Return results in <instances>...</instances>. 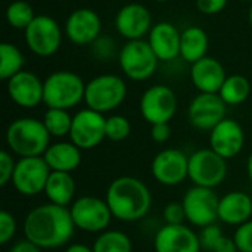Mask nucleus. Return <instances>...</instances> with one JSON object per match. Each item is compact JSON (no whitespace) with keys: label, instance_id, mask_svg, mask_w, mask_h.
Masks as SVG:
<instances>
[{"label":"nucleus","instance_id":"f257e3e1","mask_svg":"<svg viewBox=\"0 0 252 252\" xmlns=\"http://www.w3.org/2000/svg\"><path fill=\"white\" fill-rule=\"evenodd\" d=\"M75 226L68 207L52 202L32 208L24 220L25 239L41 250H55L68 244Z\"/></svg>","mask_w":252,"mask_h":252},{"label":"nucleus","instance_id":"f03ea898","mask_svg":"<svg viewBox=\"0 0 252 252\" xmlns=\"http://www.w3.org/2000/svg\"><path fill=\"white\" fill-rule=\"evenodd\" d=\"M105 201L115 219L130 223L142 220L149 213L152 195L142 180L131 176H121L108 186Z\"/></svg>","mask_w":252,"mask_h":252},{"label":"nucleus","instance_id":"7ed1b4c3","mask_svg":"<svg viewBox=\"0 0 252 252\" xmlns=\"http://www.w3.org/2000/svg\"><path fill=\"white\" fill-rule=\"evenodd\" d=\"M50 137L43 121L30 117L18 118L6 128V145L19 158L43 157L50 146Z\"/></svg>","mask_w":252,"mask_h":252},{"label":"nucleus","instance_id":"20e7f679","mask_svg":"<svg viewBox=\"0 0 252 252\" xmlns=\"http://www.w3.org/2000/svg\"><path fill=\"white\" fill-rule=\"evenodd\" d=\"M86 83L83 78L66 69L55 71L44 80L43 103L47 108L71 109L84 100Z\"/></svg>","mask_w":252,"mask_h":252},{"label":"nucleus","instance_id":"39448f33","mask_svg":"<svg viewBox=\"0 0 252 252\" xmlns=\"http://www.w3.org/2000/svg\"><path fill=\"white\" fill-rule=\"evenodd\" d=\"M127 96L126 81L115 74H102L86 83L84 103L100 114L117 109Z\"/></svg>","mask_w":252,"mask_h":252},{"label":"nucleus","instance_id":"423d86ee","mask_svg":"<svg viewBox=\"0 0 252 252\" xmlns=\"http://www.w3.org/2000/svg\"><path fill=\"white\" fill-rule=\"evenodd\" d=\"M158 58L149 46L148 40H130L120 53L118 63L127 78L133 81H145L151 78L158 66Z\"/></svg>","mask_w":252,"mask_h":252},{"label":"nucleus","instance_id":"0eeeda50","mask_svg":"<svg viewBox=\"0 0 252 252\" xmlns=\"http://www.w3.org/2000/svg\"><path fill=\"white\" fill-rule=\"evenodd\" d=\"M75 229L87 233H102L108 229L112 213L105 199L84 195L75 199L69 208Z\"/></svg>","mask_w":252,"mask_h":252},{"label":"nucleus","instance_id":"6e6552de","mask_svg":"<svg viewBox=\"0 0 252 252\" xmlns=\"http://www.w3.org/2000/svg\"><path fill=\"white\" fill-rule=\"evenodd\" d=\"M62 30L58 21L49 15H37L24 31L28 49L40 58L55 55L62 44Z\"/></svg>","mask_w":252,"mask_h":252},{"label":"nucleus","instance_id":"1a4fd4ad","mask_svg":"<svg viewBox=\"0 0 252 252\" xmlns=\"http://www.w3.org/2000/svg\"><path fill=\"white\" fill-rule=\"evenodd\" d=\"M139 108L142 117L151 126L168 124L179 108L177 94L165 84H155L145 90L140 97Z\"/></svg>","mask_w":252,"mask_h":252},{"label":"nucleus","instance_id":"9d476101","mask_svg":"<svg viewBox=\"0 0 252 252\" xmlns=\"http://www.w3.org/2000/svg\"><path fill=\"white\" fill-rule=\"evenodd\" d=\"M227 176V162L213 149H199L189 157V179L195 186L214 189Z\"/></svg>","mask_w":252,"mask_h":252},{"label":"nucleus","instance_id":"9b49d317","mask_svg":"<svg viewBox=\"0 0 252 252\" xmlns=\"http://www.w3.org/2000/svg\"><path fill=\"white\" fill-rule=\"evenodd\" d=\"M219 202L220 198L214 193V189L201 186L190 188L182 199L186 220L201 229L216 224L219 220Z\"/></svg>","mask_w":252,"mask_h":252},{"label":"nucleus","instance_id":"f8f14e48","mask_svg":"<svg viewBox=\"0 0 252 252\" xmlns=\"http://www.w3.org/2000/svg\"><path fill=\"white\" fill-rule=\"evenodd\" d=\"M71 142L81 151L99 146L106 139V117L93 109H81L72 117Z\"/></svg>","mask_w":252,"mask_h":252},{"label":"nucleus","instance_id":"ddd939ff","mask_svg":"<svg viewBox=\"0 0 252 252\" xmlns=\"http://www.w3.org/2000/svg\"><path fill=\"white\" fill-rule=\"evenodd\" d=\"M52 170L43 157L19 158L16 161L12 185L15 190L24 196H35L44 192Z\"/></svg>","mask_w":252,"mask_h":252},{"label":"nucleus","instance_id":"4468645a","mask_svg":"<svg viewBox=\"0 0 252 252\" xmlns=\"http://www.w3.org/2000/svg\"><path fill=\"white\" fill-rule=\"evenodd\" d=\"M151 171L159 185L177 186L189 177V157L180 149H164L155 155Z\"/></svg>","mask_w":252,"mask_h":252},{"label":"nucleus","instance_id":"2eb2a0df","mask_svg":"<svg viewBox=\"0 0 252 252\" xmlns=\"http://www.w3.org/2000/svg\"><path fill=\"white\" fill-rule=\"evenodd\" d=\"M227 105L219 93H198L188 109L190 124L202 131H211L226 118Z\"/></svg>","mask_w":252,"mask_h":252},{"label":"nucleus","instance_id":"dca6fc26","mask_svg":"<svg viewBox=\"0 0 252 252\" xmlns=\"http://www.w3.org/2000/svg\"><path fill=\"white\" fill-rule=\"evenodd\" d=\"M100 31L102 21L99 15L90 7H80L72 10L68 15L63 28L66 38L77 46L93 44L99 38Z\"/></svg>","mask_w":252,"mask_h":252},{"label":"nucleus","instance_id":"f3484780","mask_svg":"<svg viewBox=\"0 0 252 252\" xmlns=\"http://www.w3.org/2000/svg\"><path fill=\"white\" fill-rule=\"evenodd\" d=\"M7 94L15 105L24 109H32L43 103L44 81L31 71H21L6 81Z\"/></svg>","mask_w":252,"mask_h":252},{"label":"nucleus","instance_id":"a211bd4d","mask_svg":"<svg viewBox=\"0 0 252 252\" xmlns=\"http://www.w3.org/2000/svg\"><path fill=\"white\" fill-rule=\"evenodd\" d=\"M155 252H201L199 235L185 224H165L154 239Z\"/></svg>","mask_w":252,"mask_h":252},{"label":"nucleus","instance_id":"6ab92c4d","mask_svg":"<svg viewBox=\"0 0 252 252\" xmlns=\"http://www.w3.org/2000/svg\"><path fill=\"white\" fill-rule=\"evenodd\" d=\"M244 128L232 118H224L210 131V149L223 157L226 161L239 155L244 149Z\"/></svg>","mask_w":252,"mask_h":252},{"label":"nucleus","instance_id":"aec40b11","mask_svg":"<svg viewBox=\"0 0 252 252\" xmlns=\"http://www.w3.org/2000/svg\"><path fill=\"white\" fill-rule=\"evenodd\" d=\"M152 15L149 9L140 3H128L123 6L115 16V28L127 41L142 40L152 30Z\"/></svg>","mask_w":252,"mask_h":252},{"label":"nucleus","instance_id":"412c9836","mask_svg":"<svg viewBox=\"0 0 252 252\" xmlns=\"http://www.w3.org/2000/svg\"><path fill=\"white\" fill-rule=\"evenodd\" d=\"M182 31L171 22H158L148 34V43L159 62H171L180 56Z\"/></svg>","mask_w":252,"mask_h":252},{"label":"nucleus","instance_id":"4be33fe9","mask_svg":"<svg viewBox=\"0 0 252 252\" xmlns=\"http://www.w3.org/2000/svg\"><path fill=\"white\" fill-rule=\"evenodd\" d=\"M227 74L220 61L205 56L190 66V80L199 93H219Z\"/></svg>","mask_w":252,"mask_h":252},{"label":"nucleus","instance_id":"5701e85b","mask_svg":"<svg viewBox=\"0 0 252 252\" xmlns=\"http://www.w3.org/2000/svg\"><path fill=\"white\" fill-rule=\"evenodd\" d=\"M252 199L245 192H229L219 202V220L229 226H241L251 220Z\"/></svg>","mask_w":252,"mask_h":252},{"label":"nucleus","instance_id":"b1692460","mask_svg":"<svg viewBox=\"0 0 252 252\" xmlns=\"http://www.w3.org/2000/svg\"><path fill=\"white\" fill-rule=\"evenodd\" d=\"M52 171L72 173L81 164V149L72 142H56L43 155Z\"/></svg>","mask_w":252,"mask_h":252},{"label":"nucleus","instance_id":"393cba45","mask_svg":"<svg viewBox=\"0 0 252 252\" xmlns=\"http://www.w3.org/2000/svg\"><path fill=\"white\" fill-rule=\"evenodd\" d=\"M210 46L208 34L204 28L192 25L182 31L180 37V58L188 63H195L207 56Z\"/></svg>","mask_w":252,"mask_h":252},{"label":"nucleus","instance_id":"a878e982","mask_svg":"<svg viewBox=\"0 0 252 252\" xmlns=\"http://www.w3.org/2000/svg\"><path fill=\"white\" fill-rule=\"evenodd\" d=\"M44 195L49 202L61 207H68L75 196V182L71 173L52 171L44 188Z\"/></svg>","mask_w":252,"mask_h":252},{"label":"nucleus","instance_id":"bb28decb","mask_svg":"<svg viewBox=\"0 0 252 252\" xmlns=\"http://www.w3.org/2000/svg\"><path fill=\"white\" fill-rule=\"evenodd\" d=\"M219 94L226 105H241L251 94V83L245 75L241 74L227 75Z\"/></svg>","mask_w":252,"mask_h":252},{"label":"nucleus","instance_id":"cd10ccee","mask_svg":"<svg viewBox=\"0 0 252 252\" xmlns=\"http://www.w3.org/2000/svg\"><path fill=\"white\" fill-rule=\"evenodd\" d=\"M25 58L18 46L13 43H1L0 44V78L7 81L18 72L24 71Z\"/></svg>","mask_w":252,"mask_h":252},{"label":"nucleus","instance_id":"c85d7f7f","mask_svg":"<svg viewBox=\"0 0 252 252\" xmlns=\"http://www.w3.org/2000/svg\"><path fill=\"white\" fill-rule=\"evenodd\" d=\"M93 252H131L133 245L130 238L120 230H105L102 232L94 244Z\"/></svg>","mask_w":252,"mask_h":252},{"label":"nucleus","instance_id":"c756f323","mask_svg":"<svg viewBox=\"0 0 252 252\" xmlns=\"http://www.w3.org/2000/svg\"><path fill=\"white\" fill-rule=\"evenodd\" d=\"M72 117L66 109L47 108L41 121L52 137H65L71 133Z\"/></svg>","mask_w":252,"mask_h":252},{"label":"nucleus","instance_id":"7c9ffc66","mask_svg":"<svg viewBox=\"0 0 252 252\" xmlns=\"http://www.w3.org/2000/svg\"><path fill=\"white\" fill-rule=\"evenodd\" d=\"M35 16L37 15L34 13L32 6L24 0H15L9 3L6 7V21L12 28H16V30L25 31Z\"/></svg>","mask_w":252,"mask_h":252},{"label":"nucleus","instance_id":"2f4dec72","mask_svg":"<svg viewBox=\"0 0 252 252\" xmlns=\"http://www.w3.org/2000/svg\"><path fill=\"white\" fill-rule=\"evenodd\" d=\"M131 133V124L124 115H111L106 118V139L111 142H123Z\"/></svg>","mask_w":252,"mask_h":252},{"label":"nucleus","instance_id":"473e14b6","mask_svg":"<svg viewBox=\"0 0 252 252\" xmlns=\"http://www.w3.org/2000/svg\"><path fill=\"white\" fill-rule=\"evenodd\" d=\"M233 241L239 252H252V220L238 226Z\"/></svg>","mask_w":252,"mask_h":252},{"label":"nucleus","instance_id":"72a5a7b5","mask_svg":"<svg viewBox=\"0 0 252 252\" xmlns=\"http://www.w3.org/2000/svg\"><path fill=\"white\" fill-rule=\"evenodd\" d=\"M16 233V220L9 211L0 213V244L6 245Z\"/></svg>","mask_w":252,"mask_h":252},{"label":"nucleus","instance_id":"f704fd0d","mask_svg":"<svg viewBox=\"0 0 252 252\" xmlns=\"http://www.w3.org/2000/svg\"><path fill=\"white\" fill-rule=\"evenodd\" d=\"M16 162L12 158V154L7 151L0 152V185L6 186L9 182H12L13 173H15Z\"/></svg>","mask_w":252,"mask_h":252},{"label":"nucleus","instance_id":"c9c22d12","mask_svg":"<svg viewBox=\"0 0 252 252\" xmlns=\"http://www.w3.org/2000/svg\"><path fill=\"white\" fill-rule=\"evenodd\" d=\"M223 236L221 229L217 224H211L202 229L201 235H199V241H201V248L208 252H213L214 245L217 244V241Z\"/></svg>","mask_w":252,"mask_h":252},{"label":"nucleus","instance_id":"e433bc0d","mask_svg":"<svg viewBox=\"0 0 252 252\" xmlns=\"http://www.w3.org/2000/svg\"><path fill=\"white\" fill-rule=\"evenodd\" d=\"M162 217L165 224H183V221L186 220V213L183 208L182 202H170L164 211H162Z\"/></svg>","mask_w":252,"mask_h":252},{"label":"nucleus","instance_id":"4c0bfd02","mask_svg":"<svg viewBox=\"0 0 252 252\" xmlns=\"http://www.w3.org/2000/svg\"><path fill=\"white\" fill-rule=\"evenodd\" d=\"M229 0H196V9L204 15H217L224 10Z\"/></svg>","mask_w":252,"mask_h":252},{"label":"nucleus","instance_id":"58836bf2","mask_svg":"<svg viewBox=\"0 0 252 252\" xmlns=\"http://www.w3.org/2000/svg\"><path fill=\"white\" fill-rule=\"evenodd\" d=\"M171 136V128L168 124H154L151 126V137L157 143H165Z\"/></svg>","mask_w":252,"mask_h":252},{"label":"nucleus","instance_id":"ea45409f","mask_svg":"<svg viewBox=\"0 0 252 252\" xmlns=\"http://www.w3.org/2000/svg\"><path fill=\"white\" fill-rule=\"evenodd\" d=\"M213 252H238L236 244L233 241V238H227V236H221L217 244L214 245Z\"/></svg>","mask_w":252,"mask_h":252},{"label":"nucleus","instance_id":"a19ab883","mask_svg":"<svg viewBox=\"0 0 252 252\" xmlns=\"http://www.w3.org/2000/svg\"><path fill=\"white\" fill-rule=\"evenodd\" d=\"M9 252H41V248L28 239H22V241H18L16 244H13Z\"/></svg>","mask_w":252,"mask_h":252},{"label":"nucleus","instance_id":"79ce46f5","mask_svg":"<svg viewBox=\"0 0 252 252\" xmlns=\"http://www.w3.org/2000/svg\"><path fill=\"white\" fill-rule=\"evenodd\" d=\"M65 252H93V248H89L83 244H72L65 250Z\"/></svg>","mask_w":252,"mask_h":252},{"label":"nucleus","instance_id":"37998d69","mask_svg":"<svg viewBox=\"0 0 252 252\" xmlns=\"http://www.w3.org/2000/svg\"><path fill=\"white\" fill-rule=\"evenodd\" d=\"M247 171H248L250 180L252 182V151L251 154H250V157H248V161H247Z\"/></svg>","mask_w":252,"mask_h":252},{"label":"nucleus","instance_id":"c03bdc74","mask_svg":"<svg viewBox=\"0 0 252 252\" xmlns=\"http://www.w3.org/2000/svg\"><path fill=\"white\" fill-rule=\"evenodd\" d=\"M248 19H250V24H251L252 27V3L251 6H250V10H248Z\"/></svg>","mask_w":252,"mask_h":252},{"label":"nucleus","instance_id":"a18cd8bd","mask_svg":"<svg viewBox=\"0 0 252 252\" xmlns=\"http://www.w3.org/2000/svg\"><path fill=\"white\" fill-rule=\"evenodd\" d=\"M154 1H157V3H167V1H170V0H154Z\"/></svg>","mask_w":252,"mask_h":252},{"label":"nucleus","instance_id":"49530a36","mask_svg":"<svg viewBox=\"0 0 252 252\" xmlns=\"http://www.w3.org/2000/svg\"><path fill=\"white\" fill-rule=\"evenodd\" d=\"M241 1H247V3H252V0H241Z\"/></svg>","mask_w":252,"mask_h":252},{"label":"nucleus","instance_id":"de8ad7c7","mask_svg":"<svg viewBox=\"0 0 252 252\" xmlns=\"http://www.w3.org/2000/svg\"><path fill=\"white\" fill-rule=\"evenodd\" d=\"M238 252H239V251H238Z\"/></svg>","mask_w":252,"mask_h":252}]
</instances>
